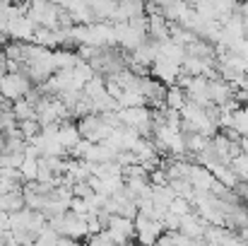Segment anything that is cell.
<instances>
[{"label":"cell","instance_id":"cell-27","mask_svg":"<svg viewBox=\"0 0 248 246\" xmlns=\"http://www.w3.org/2000/svg\"><path fill=\"white\" fill-rule=\"evenodd\" d=\"M19 171H22L24 181H34L39 176V157H27L24 155V162L19 164Z\"/></svg>","mask_w":248,"mask_h":246},{"label":"cell","instance_id":"cell-5","mask_svg":"<svg viewBox=\"0 0 248 246\" xmlns=\"http://www.w3.org/2000/svg\"><path fill=\"white\" fill-rule=\"evenodd\" d=\"M31 87H34V82H31V78H29L24 70H22V73H5L2 80H0V92H2V97L10 99V101L27 97V92H29Z\"/></svg>","mask_w":248,"mask_h":246},{"label":"cell","instance_id":"cell-17","mask_svg":"<svg viewBox=\"0 0 248 246\" xmlns=\"http://www.w3.org/2000/svg\"><path fill=\"white\" fill-rule=\"evenodd\" d=\"M0 208L7 210V213H17V210L27 208V203H24V193H22V191H7V193H0Z\"/></svg>","mask_w":248,"mask_h":246},{"label":"cell","instance_id":"cell-20","mask_svg":"<svg viewBox=\"0 0 248 246\" xmlns=\"http://www.w3.org/2000/svg\"><path fill=\"white\" fill-rule=\"evenodd\" d=\"M212 174H215V179L219 181V183H224V186H229V188H234L236 183H239V176H236V171L232 169V164H215L212 166Z\"/></svg>","mask_w":248,"mask_h":246},{"label":"cell","instance_id":"cell-31","mask_svg":"<svg viewBox=\"0 0 248 246\" xmlns=\"http://www.w3.org/2000/svg\"><path fill=\"white\" fill-rule=\"evenodd\" d=\"M89 148H92V140L82 138V140H80V143H78V145H75V148H73V150H70L68 155H70V157H75V160H84V157H87V150H89Z\"/></svg>","mask_w":248,"mask_h":246},{"label":"cell","instance_id":"cell-23","mask_svg":"<svg viewBox=\"0 0 248 246\" xmlns=\"http://www.w3.org/2000/svg\"><path fill=\"white\" fill-rule=\"evenodd\" d=\"M12 111L17 116V121H27V118H36V106L31 101H27V97L15 99L12 101Z\"/></svg>","mask_w":248,"mask_h":246},{"label":"cell","instance_id":"cell-28","mask_svg":"<svg viewBox=\"0 0 248 246\" xmlns=\"http://www.w3.org/2000/svg\"><path fill=\"white\" fill-rule=\"evenodd\" d=\"M41 123L36 121V118H27V121H19V131H22V135H24V140L29 143L31 138H36L39 133H41Z\"/></svg>","mask_w":248,"mask_h":246},{"label":"cell","instance_id":"cell-33","mask_svg":"<svg viewBox=\"0 0 248 246\" xmlns=\"http://www.w3.org/2000/svg\"><path fill=\"white\" fill-rule=\"evenodd\" d=\"M73 193L80 196V198H87L89 193H94V188H92L89 181H75V183H73Z\"/></svg>","mask_w":248,"mask_h":246},{"label":"cell","instance_id":"cell-36","mask_svg":"<svg viewBox=\"0 0 248 246\" xmlns=\"http://www.w3.org/2000/svg\"><path fill=\"white\" fill-rule=\"evenodd\" d=\"M241 150L248 152V135H241Z\"/></svg>","mask_w":248,"mask_h":246},{"label":"cell","instance_id":"cell-11","mask_svg":"<svg viewBox=\"0 0 248 246\" xmlns=\"http://www.w3.org/2000/svg\"><path fill=\"white\" fill-rule=\"evenodd\" d=\"M210 99H212V104H217V106L227 104L229 99H234V84L227 82L224 78H219V75L210 78Z\"/></svg>","mask_w":248,"mask_h":246},{"label":"cell","instance_id":"cell-2","mask_svg":"<svg viewBox=\"0 0 248 246\" xmlns=\"http://www.w3.org/2000/svg\"><path fill=\"white\" fill-rule=\"evenodd\" d=\"M121 114V121L130 128H135L140 135H147L152 138L155 133V111L152 106L142 104V106H125V109H118Z\"/></svg>","mask_w":248,"mask_h":246},{"label":"cell","instance_id":"cell-26","mask_svg":"<svg viewBox=\"0 0 248 246\" xmlns=\"http://www.w3.org/2000/svg\"><path fill=\"white\" fill-rule=\"evenodd\" d=\"M232 128H236L241 135H248V104H241V106L234 111Z\"/></svg>","mask_w":248,"mask_h":246},{"label":"cell","instance_id":"cell-12","mask_svg":"<svg viewBox=\"0 0 248 246\" xmlns=\"http://www.w3.org/2000/svg\"><path fill=\"white\" fill-rule=\"evenodd\" d=\"M147 19H150V39H155V41L171 39V22L162 15V10L147 15Z\"/></svg>","mask_w":248,"mask_h":246},{"label":"cell","instance_id":"cell-34","mask_svg":"<svg viewBox=\"0 0 248 246\" xmlns=\"http://www.w3.org/2000/svg\"><path fill=\"white\" fill-rule=\"evenodd\" d=\"M234 191H236V196H239L244 203H248V181H244V179H241V181L234 186Z\"/></svg>","mask_w":248,"mask_h":246},{"label":"cell","instance_id":"cell-14","mask_svg":"<svg viewBox=\"0 0 248 246\" xmlns=\"http://www.w3.org/2000/svg\"><path fill=\"white\" fill-rule=\"evenodd\" d=\"M118 150L108 143H92V148L87 150V162H116Z\"/></svg>","mask_w":248,"mask_h":246},{"label":"cell","instance_id":"cell-1","mask_svg":"<svg viewBox=\"0 0 248 246\" xmlns=\"http://www.w3.org/2000/svg\"><path fill=\"white\" fill-rule=\"evenodd\" d=\"M48 225L56 227L61 234L73 237L75 242H80V239H87V237H89V222H87V215H80V213H75V210H68V213H63V215L51 217Z\"/></svg>","mask_w":248,"mask_h":246},{"label":"cell","instance_id":"cell-16","mask_svg":"<svg viewBox=\"0 0 248 246\" xmlns=\"http://www.w3.org/2000/svg\"><path fill=\"white\" fill-rule=\"evenodd\" d=\"M53 61H56V70H65V68H75L80 63V53L73 49H53Z\"/></svg>","mask_w":248,"mask_h":246},{"label":"cell","instance_id":"cell-32","mask_svg":"<svg viewBox=\"0 0 248 246\" xmlns=\"http://www.w3.org/2000/svg\"><path fill=\"white\" fill-rule=\"evenodd\" d=\"M162 222H164L166 230H181V215H176V213H171V210H166Z\"/></svg>","mask_w":248,"mask_h":246},{"label":"cell","instance_id":"cell-25","mask_svg":"<svg viewBox=\"0 0 248 246\" xmlns=\"http://www.w3.org/2000/svg\"><path fill=\"white\" fill-rule=\"evenodd\" d=\"M106 92V78L104 75H94L89 82H84V94L89 97V99H96V97H101Z\"/></svg>","mask_w":248,"mask_h":246},{"label":"cell","instance_id":"cell-35","mask_svg":"<svg viewBox=\"0 0 248 246\" xmlns=\"http://www.w3.org/2000/svg\"><path fill=\"white\" fill-rule=\"evenodd\" d=\"M0 230H10V213L0 208Z\"/></svg>","mask_w":248,"mask_h":246},{"label":"cell","instance_id":"cell-37","mask_svg":"<svg viewBox=\"0 0 248 246\" xmlns=\"http://www.w3.org/2000/svg\"><path fill=\"white\" fill-rule=\"evenodd\" d=\"M51 2H56V5H61V7H65V2H68V0H51Z\"/></svg>","mask_w":248,"mask_h":246},{"label":"cell","instance_id":"cell-10","mask_svg":"<svg viewBox=\"0 0 248 246\" xmlns=\"http://www.w3.org/2000/svg\"><path fill=\"white\" fill-rule=\"evenodd\" d=\"M188 179H190V183L195 186V191H212L215 174H212V169H207L205 164H200V162H193V164H190Z\"/></svg>","mask_w":248,"mask_h":246},{"label":"cell","instance_id":"cell-22","mask_svg":"<svg viewBox=\"0 0 248 246\" xmlns=\"http://www.w3.org/2000/svg\"><path fill=\"white\" fill-rule=\"evenodd\" d=\"M188 7H190V5H188L186 0H171L169 5L162 7V15H164L169 22H181V17L188 12Z\"/></svg>","mask_w":248,"mask_h":246},{"label":"cell","instance_id":"cell-3","mask_svg":"<svg viewBox=\"0 0 248 246\" xmlns=\"http://www.w3.org/2000/svg\"><path fill=\"white\" fill-rule=\"evenodd\" d=\"M78 126H80L82 138L92 140V143H106L108 135L113 133V126H108L101 114H87L78 121Z\"/></svg>","mask_w":248,"mask_h":246},{"label":"cell","instance_id":"cell-6","mask_svg":"<svg viewBox=\"0 0 248 246\" xmlns=\"http://www.w3.org/2000/svg\"><path fill=\"white\" fill-rule=\"evenodd\" d=\"M108 232L113 234L116 244H128L135 239V220L125 215H111L108 220Z\"/></svg>","mask_w":248,"mask_h":246},{"label":"cell","instance_id":"cell-24","mask_svg":"<svg viewBox=\"0 0 248 246\" xmlns=\"http://www.w3.org/2000/svg\"><path fill=\"white\" fill-rule=\"evenodd\" d=\"M142 104H147V99L138 89H123L121 97H118V106L121 109H125V106H142Z\"/></svg>","mask_w":248,"mask_h":246},{"label":"cell","instance_id":"cell-21","mask_svg":"<svg viewBox=\"0 0 248 246\" xmlns=\"http://www.w3.org/2000/svg\"><path fill=\"white\" fill-rule=\"evenodd\" d=\"M31 41L41 44V46H48V49H58V36H56V29H51V27H36Z\"/></svg>","mask_w":248,"mask_h":246},{"label":"cell","instance_id":"cell-13","mask_svg":"<svg viewBox=\"0 0 248 246\" xmlns=\"http://www.w3.org/2000/svg\"><path fill=\"white\" fill-rule=\"evenodd\" d=\"M58 135H61V143L65 145V150H68V152H70L80 140H82V133H80V126L75 123V118L61 121V131H58Z\"/></svg>","mask_w":248,"mask_h":246},{"label":"cell","instance_id":"cell-29","mask_svg":"<svg viewBox=\"0 0 248 246\" xmlns=\"http://www.w3.org/2000/svg\"><path fill=\"white\" fill-rule=\"evenodd\" d=\"M58 242H61V232L56 227H51V225L36 237V244L39 246H51V244H58Z\"/></svg>","mask_w":248,"mask_h":246},{"label":"cell","instance_id":"cell-15","mask_svg":"<svg viewBox=\"0 0 248 246\" xmlns=\"http://www.w3.org/2000/svg\"><path fill=\"white\" fill-rule=\"evenodd\" d=\"M157 56L169 58V61L183 66V61H186V46L176 44L173 39H164V41H159V51H157Z\"/></svg>","mask_w":248,"mask_h":246},{"label":"cell","instance_id":"cell-9","mask_svg":"<svg viewBox=\"0 0 248 246\" xmlns=\"http://www.w3.org/2000/svg\"><path fill=\"white\" fill-rule=\"evenodd\" d=\"M207 220L198 213V210H190L188 215H183L181 217V232H186L195 244L198 242H205V230H207Z\"/></svg>","mask_w":248,"mask_h":246},{"label":"cell","instance_id":"cell-18","mask_svg":"<svg viewBox=\"0 0 248 246\" xmlns=\"http://www.w3.org/2000/svg\"><path fill=\"white\" fill-rule=\"evenodd\" d=\"M87 2L92 5V10H94V15H96L99 22H104V19H113L116 7H118V0H87Z\"/></svg>","mask_w":248,"mask_h":246},{"label":"cell","instance_id":"cell-30","mask_svg":"<svg viewBox=\"0 0 248 246\" xmlns=\"http://www.w3.org/2000/svg\"><path fill=\"white\" fill-rule=\"evenodd\" d=\"M87 242L92 246H106V244H116L113 242V234L108 232V227H104V230H99L96 234H89L87 237Z\"/></svg>","mask_w":248,"mask_h":246},{"label":"cell","instance_id":"cell-4","mask_svg":"<svg viewBox=\"0 0 248 246\" xmlns=\"http://www.w3.org/2000/svg\"><path fill=\"white\" fill-rule=\"evenodd\" d=\"M164 230L166 227L162 220H155V217H150V215H145V213L138 210V215H135V239L138 242H142V244H157L159 237L164 234Z\"/></svg>","mask_w":248,"mask_h":246},{"label":"cell","instance_id":"cell-7","mask_svg":"<svg viewBox=\"0 0 248 246\" xmlns=\"http://www.w3.org/2000/svg\"><path fill=\"white\" fill-rule=\"evenodd\" d=\"M150 73H152L157 80H162L164 84H176V82H178V75L183 73V66H181V63H173V61H169V58L157 56L155 63H152V68H150Z\"/></svg>","mask_w":248,"mask_h":246},{"label":"cell","instance_id":"cell-19","mask_svg":"<svg viewBox=\"0 0 248 246\" xmlns=\"http://www.w3.org/2000/svg\"><path fill=\"white\" fill-rule=\"evenodd\" d=\"M186 101H188L186 87H181V84H169V89H166V106L181 111V109L186 106Z\"/></svg>","mask_w":248,"mask_h":246},{"label":"cell","instance_id":"cell-8","mask_svg":"<svg viewBox=\"0 0 248 246\" xmlns=\"http://www.w3.org/2000/svg\"><path fill=\"white\" fill-rule=\"evenodd\" d=\"M34 29H36V22H34L27 12H19V15L10 22V27H7V36H10L12 41H31Z\"/></svg>","mask_w":248,"mask_h":246}]
</instances>
